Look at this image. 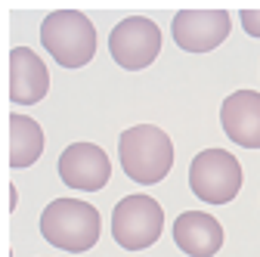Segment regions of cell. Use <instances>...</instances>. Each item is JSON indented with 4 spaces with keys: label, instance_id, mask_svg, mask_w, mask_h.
I'll use <instances>...</instances> for the list:
<instances>
[{
    "label": "cell",
    "instance_id": "cell-1",
    "mask_svg": "<svg viewBox=\"0 0 260 257\" xmlns=\"http://www.w3.org/2000/svg\"><path fill=\"white\" fill-rule=\"evenodd\" d=\"M121 171L143 186L161 183L174 168V143L155 124H137L118 137Z\"/></svg>",
    "mask_w": 260,
    "mask_h": 257
},
{
    "label": "cell",
    "instance_id": "cell-9",
    "mask_svg": "<svg viewBox=\"0 0 260 257\" xmlns=\"http://www.w3.org/2000/svg\"><path fill=\"white\" fill-rule=\"evenodd\" d=\"M223 134L236 146L260 149V93L257 90H236L220 106Z\"/></svg>",
    "mask_w": 260,
    "mask_h": 257
},
{
    "label": "cell",
    "instance_id": "cell-6",
    "mask_svg": "<svg viewBox=\"0 0 260 257\" xmlns=\"http://www.w3.org/2000/svg\"><path fill=\"white\" fill-rule=\"evenodd\" d=\"M109 53L127 72H140L161 53V28L146 16H130L118 22L109 35Z\"/></svg>",
    "mask_w": 260,
    "mask_h": 257
},
{
    "label": "cell",
    "instance_id": "cell-10",
    "mask_svg": "<svg viewBox=\"0 0 260 257\" xmlns=\"http://www.w3.org/2000/svg\"><path fill=\"white\" fill-rule=\"evenodd\" d=\"M47 90L50 72L44 59L28 47H16L10 53V100L16 106H35L47 96Z\"/></svg>",
    "mask_w": 260,
    "mask_h": 257
},
{
    "label": "cell",
    "instance_id": "cell-13",
    "mask_svg": "<svg viewBox=\"0 0 260 257\" xmlns=\"http://www.w3.org/2000/svg\"><path fill=\"white\" fill-rule=\"evenodd\" d=\"M242 28L251 38H260V10H242Z\"/></svg>",
    "mask_w": 260,
    "mask_h": 257
},
{
    "label": "cell",
    "instance_id": "cell-11",
    "mask_svg": "<svg viewBox=\"0 0 260 257\" xmlns=\"http://www.w3.org/2000/svg\"><path fill=\"white\" fill-rule=\"evenodd\" d=\"M174 242L189 257H214L223 248V227L205 211H186L174 220Z\"/></svg>",
    "mask_w": 260,
    "mask_h": 257
},
{
    "label": "cell",
    "instance_id": "cell-4",
    "mask_svg": "<svg viewBox=\"0 0 260 257\" xmlns=\"http://www.w3.org/2000/svg\"><path fill=\"white\" fill-rule=\"evenodd\" d=\"M189 189L208 205H230L242 189V165L226 149H205L189 165Z\"/></svg>",
    "mask_w": 260,
    "mask_h": 257
},
{
    "label": "cell",
    "instance_id": "cell-8",
    "mask_svg": "<svg viewBox=\"0 0 260 257\" xmlns=\"http://www.w3.org/2000/svg\"><path fill=\"white\" fill-rule=\"evenodd\" d=\"M59 177L72 189L96 192V189H103L109 183L112 162L96 143H72L59 155Z\"/></svg>",
    "mask_w": 260,
    "mask_h": 257
},
{
    "label": "cell",
    "instance_id": "cell-3",
    "mask_svg": "<svg viewBox=\"0 0 260 257\" xmlns=\"http://www.w3.org/2000/svg\"><path fill=\"white\" fill-rule=\"evenodd\" d=\"M41 41L62 69H84L96 56V28L78 10H56L41 25Z\"/></svg>",
    "mask_w": 260,
    "mask_h": 257
},
{
    "label": "cell",
    "instance_id": "cell-5",
    "mask_svg": "<svg viewBox=\"0 0 260 257\" xmlns=\"http://www.w3.org/2000/svg\"><path fill=\"white\" fill-rule=\"evenodd\" d=\"M165 230V211L149 196H127L112 211V236L124 251H143L158 242Z\"/></svg>",
    "mask_w": 260,
    "mask_h": 257
},
{
    "label": "cell",
    "instance_id": "cell-12",
    "mask_svg": "<svg viewBox=\"0 0 260 257\" xmlns=\"http://www.w3.org/2000/svg\"><path fill=\"white\" fill-rule=\"evenodd\" d=\"M44 155V131L35 118L10 115V168H31Z\"/></svg>",
    "mask_w": 260,
    "mask_h": 257
},
{
    "label": "cell",
    "instance_id": "cell-2",
    "mask_svg": "<svg viewBox=\"0 0 260 257\" xmlns=\"http://www.w3.org/2000/svg\"><path fill=\"white\" fill-rule=\"evenodd\" d=\"M100 211L81 199H56L41 214V236L59 251L84 254L100 242Z\"/></svg>",
    "mask_w": 260,
    "mask_h": 257
},
{
    "label": "cell",
    "instance_id": "cell-7",
    "mask_svg": "<svg viewBox=\"0 0 260 257\" xmlns=\"http://www.w3.org/2000/svg\"><path fill=\"white\" fill-rule=\"evenodd\" d=\"M230 28L226 10H180L174 16V41L186 53H211L230 38Z\"/></svg>",
    "mask_w": 260,
    "mask_h": 257
}]
</instances>
